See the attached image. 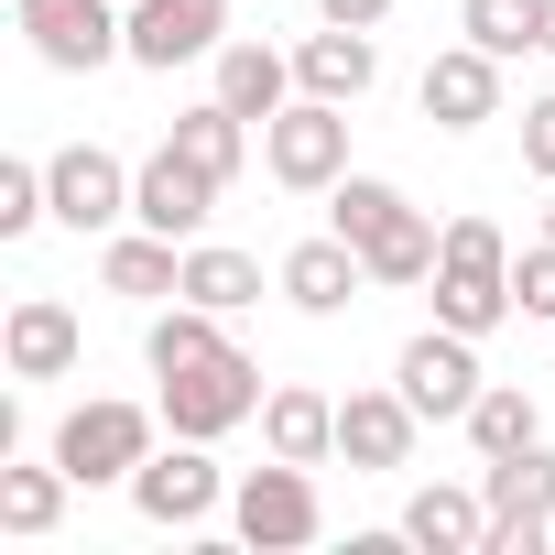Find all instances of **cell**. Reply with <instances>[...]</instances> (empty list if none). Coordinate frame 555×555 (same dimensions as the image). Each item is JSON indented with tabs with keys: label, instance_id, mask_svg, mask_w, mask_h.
Masks as SVG:
<instances>
[{
	"label": "cell",
	"instance_id": "2e32d148",
	"mask_svg": "<svg viewBox=\"0 0 555 555\" xmlns=\"http://www.w3.org/2000/svg\"><path fill=\"white\" fill-rule=\"evenodd\" d=\"M99 284H109V295H131V306H164V295H185V240H164V229H131V240H109V250H99Z\"/></svg>",
	"mask_w": 555,
	"mask_h": 555
},
{
	"label": "cell",
	"instance_id": "6da1fadb",
	"mask_svg": "<svg viewBox=\"0 0 555 555\" xmlns=\"http://www.w3.org/2000/svg\"><path fill=\"white\" fill-rule=\"evenodd\" d=\"M229 522H240V544H250V555H295V544H317V533H327L317 468H306V457H272V468H250V479L229 490Z\"/></svg>",
	"mask_w": 555,
	"mask_h": 555
},
{
	"label": "cell",
	"instance_id": "e575fe53",
	"mask_svg": "<svg viewBox=\"0 0 555 555\" xmlns=\"http://www.w3.org/2000/svg\"><path fill=\"white\" fill-rule=\"evenodd\" d=\"M544 240H555V196H544Z\"/></svg>",
	"mask_w": 555,
	"mask_h": 555
},
{
	"label": "cell",
	"instance_id": "f1b7e54d",
	"mask_svg": "<svg viewBox=\"0 0 555 555\" xmlns=\"http://www.w3.org/2000/svg\"><path fill=\"white\" fill-rule=\"evenodd\" d=\"M44 218H55L44 164H0V240H23V229H44Z\"/></svg>",
	"mask_w": 555,
	"mask_h": 555
},
{
	"label": "cell",
	"instance_id": "30bf717a",
	"mask_svg": "<svg viewBox=\"0 0 555 555\" xmlns=\"http://www.w3.org/2000/svg\"><path fill=\"white\" fill-rule=\"evenodd\" d=\"M218 44H229V0H131V66L175 77Z\"/></svg>",
	"mask_w": 555,
	"mask_h": 555
},
{
	"label": "cell",
	"instance_id": "603a6c76",
	"mask_svg": "<svg viewBox=\"0 0 555 555\" xmlns=\"http://www.w3.org/2000/svg\"><path fill=\"white\" fill-rule=\"evenodd\" d=\"M229 338H218V306H196V295H175L164 317H153V338H142V360H153V382L164 371H196V360H218Z\"/></svg>",
	"mask_w": 555,
	"mask_h": 555
},
{
	"label": "cell",
	"instance_id": "4fadbf2b",
	"mask_svg": "<svg viewBox=\"0 0 555 555\" xmlns=\"http://www.w3.org/2000/svg\"><path fill=\"white\" fill-rule=\"evenodd\" d=\"M0 360H12V382H66L88 360V327L55 306V295H23L12 327H0Z\"/></svg>",
	"mask_w": 555,
	"mask_h": 555
},
{
	"label": "cell",
	"instance_id": "e0dca14e",
	"mask_svg": "<svg viewBox=\"0 0 555 555\" xmlns=\"http://www.w3.org/2000/svg\"><path fill=\"white\" fill-rule=\"evenodd\" d=\"M261 447H272V457H306V468H327V457H338V403H327L317 382H284V392L261 403Z\"/></svg>",
	"mask_w": 555,
	"mask_h": 555
},
{
	"label": "cell",
	"instance_id": "3957f363",
	"mask_svg": "<svg viewBox=\"0 0 555 555\" xmlns=\"http://www.w3.org/2000/svg\"><path fill=\"white\" fill-rule=\"evenodd\" d=\"M261 164H272V185L327 196V185L349 175V109H338V99H284V109L261 120Z\"/></svg>",
	"mask_w": 555,
	"mask_h": 555
},
{
	"label": "cell",
	"instance_id": "7402d4cb",
	"mask_svg": "<svg viewBox=\"0 0 555 555\" xmlns=\"http://www.w3.org/2000/svg\"><path fill=\"white\" fill-rule=\"evenodd\" d=\"M501 317H522V306H512V272H447V261H436V327L490 338Z\"/></svg>",
	"mask_w": 555,
	"mask_h": 555
},
{
	"label": "cell",
	"instance_id": "d6a6232c",
	"mask_svg": "<svg viewBox=\"0 0 555 555\" xmlns=\"http://www.w3.org/2000/svg\"><path fill=\"white\" fill-rule=\"evenodd\" d=\"M317 12H327V23H360V34H382V23H392V0H317Z\"/></svg>",
	"mask_w": 555,
	"mask_h": 555
},
{
	"label": "cell",
	"instance_id": "7a4b0ae2",
	"mask_svg": "<svg viewBox=\"0 0 555 555\" xmlns=\"http://www.w3.org/2000/svg\"><path fill=\"white\" fill-rule=\"evenodd\" d=\"M12 23L55 77H99L109 55H131V0H12Z\"/></svg>",
	"mask_w": 555,
	"mask_h": 555
},
{
	"label": "cell",
	"instance_id": "7c38bea8",
	"mask_svg": "<svg viewBox=\"0 0 555 555\" xmlns=\"http://www.w3.org/2000/svg\"><path fill=\"white\" fill-rule=\"evenodd\" d=\"M414 425H425V414L403 403V382H392V392H349V403H338V457H349L360 479H392V468L414 457Z\"/></svg>",
	"mask_w": 555,
	"mask_h": 555
},
{
	"label": "cell",
	"instance_id": "9c48e42d",
	"mask_svg": "<svg viewBox=\"0 0 555 555\" xmlns=\"http://www.w3.org/2000/svg\"><path fill=\"white\" fill-rule=\"evenodd\" d=\"M218 218V175L207 164H185L175 142L153 153V164H131V229H164V240H196Z\"/></svg>",
	"mask_w": 555,
	"mask_h": 555
},
{
	"label": "cell",
	"instance_id": "ba28073f",
	"mask_svg": "<svg viewBox=\"0 0 555 555\" xmlns=\"http://www.w3.org/2000/svg\"><path fill=\"white\" fill-rule=\"evenodd\" d=\"M44 196H55V218L88 240V229H120L131 218V164L120 153H99V142H66L55 164H44Z\"/></svg>",
	"mask_w": 555,
	"mask_h": 555
},
{
	"label": "cell",
	"instance_id": "52a82bcc",
	"mask_svg": "<svg viewBox=\"0 0 555 555\" xmlns=\"http://www.w3.org/2000/svg\"><path fill=\"white\" fill-rule=\"evenodd\" d=\"M131 512L164 522V533H196V522L218 512V457H207V436H175L164 457H142V468H131Z\"/></svg>",
	"mask_w": 555,
	"mask_h": 555
},
{
	"label": "cell",
	"instance_id": "f546056e",
	"mask_svg": "<svg viewBox=\"0 0 555 555\" xmlns=\"http://www.w3.org/2000/svg\"><path fill=\"white\" fill-rule=\"evenodd\" d=\"M512 306L555 327V240H533V250H512Z\"/></svg>",
	"mask_w": 555,
	"mask_h": 555
},
{
	"label": "cell",
	"instance_id": "cb8c5ba5",
	"mask_svg": "<svg viewBox=\"0 0 555 555\" xmlns=\"http://www.w3.org/2000/svg\"><path fill=\"white\" fill-rule=\"evenodd\" d=\"M457 34L479 44V55H544V0H457Z\"/></svg>",
	"mask_w": 555,
	"mask_h": 555
},
{
	"label": "cell",
	"instance_id": "5b68a950",
	"mask_svg": "<svg viewBox=\"0 0 555 555\" xmlns=\"http://www.w3.org/2000/svg\"><path fill=\"white\" fill-rule=\"evenodd\" d=\"M142 457H153V414H142V403H77V414L55 425V468H66L77 490H99V479L131 490Z\"/></svg>",
	"mask_w": 555,
	"mask_h": 555
},
{
	"label": "cell",
	"instance_id": "836d02e7",
	"mask_svg": "<svg viewBox=\"0 0 555 555\" xmlns=\"http://www.w3.org/2000/svg\"><path fill=\"white\" fill-rule=\"evenodd\" d=\"M544 55H555V0H544Z\"/></svg>",
	"mask_w": 555,
	"mask_h": 555
},
{
	"label": "cell",
	"instance_id": "d4e9b609",
	"mask_svg": "<svg viewBox=\"0 0 555 555\" xmlns=\"http://www.w3.org/2000/svg\"><path fill=\"white\" fill-rule=\"evenodd\" d=\"M185 295L218 306V317H240V306H261V261L250 250H218V240H185Z\"/></svg>",
	"mask_w": 555,
	"mask_h": 555
},
{
	"label": "cell",
	"instance_id": "4316f807",
	"mask_svg": "<svg viewBox=\"0 0 555 555\" xmlns=\"http://www.w3.org/2000/svg\"><path fill=\"white\" fill-rule=\"evenodd\" d=\"M66 468H0V533H55L66 522Z\"/></svg>",
	"mask_w": 555,
	"mask_h": 555
},
{
	"label": "cell",
	"instance_id": "277c9868",
	"mask_svg": "<svg viewBox=\"0 0 555 555\" xmlns=\"http://www.w3.org/2000/svg\"><path fill=\"white\" fill-rule=\"evenodd\" d=\"M272 392H261V360L250 349H218V360H196V371H164V425L175 436H229V425H250Z\"/></svg>",
	"mask_w": 555,
	"mask_h": 555
},
{
	"label": "cell",
	"instance_id": "8992f818",
	"mask_svg": "<svg viewBox=\"0 0 555 555\" xmlns=\"http://www.w3.org/2000/svg\"><path fill=\"white\" fill-rule=\"evenodd\" d=\"M392 382H403V403H414L425 425H468V403L490 392V382H479V338H457V327H425V338H403Z\"/></svg>",
	"mask_w": 555,
	"mask_h": 555
},
{
	"label": "cell",
	"instance_id": "ffe728a7",
	"mask_svg": "<svg viewBox=\"0 0 555 555\" xmlns=\"http://www.w3.org/2000/svg\"><path fill=\"white\" fill-rule=\"evenodd\" d=\"M479 501H490L501 522H555V447L533 436V447L490 457V468H479Z\"/></svg>",
	"mask_w": 555,
	"mask_h": 555
},
{
	"label": "cell",
	"instance_id": "4dcf8cb0",
	"mask_svg": "<svg viewBox=\"0 0 555 555\" xmlns=\"http://www.w3.org/2000/svg\"><path fill=\"white\" fill-rule=\"evenodd\" d=\"M479 555H555V522H501V512H490Z\"/></svg>",
	"mask_w": 555,
	"mask_h": 555
},
{
	"label": "cell",
	"instance_id": "44dd1931",
	"mask_svg": "<svg viewBox=\"0 0 555 555\" xmlns=\"http://www.w3.org/2000/svg\"><path fill=\"white\" fill-rule=\"evenodd\" d=\"M250 131H261V120H240V109H229V99H196V109H185V120H175V131H164V142H175V153H185V164H207V175H218V185H229V175H240V164H250Z\"/></svg>",
	"mask_w": 555,
	"mask_h": 555
},
{
	"label": "cell",
	"instance_id": "83f0119b",
	"mask_svg": "<svg viewBox=\"0 0 555 555\" xmlns=\"http://www.w3.org/2000/svg\"><path fill=\"white\" fill-rule=\"evenodd\" d=\"M447 272H512V240H501V218H447V250H436Z\"/></svg>",
	"mask_w": 555,
	"mask_h": 555
},
{
	"label": "cell",
	"instance_id": "9a60e30c",
	"mask_svg": "<svg viewBox=\"0 0 555 555\" xmlns=\"http://www.w3.org/2000/svg\"><path fill=\"white\" fill-rule=\"evenodd\" d=\"M371 77H382V44H371L360 23H327V34H306V44H295V88H306V99L360 109V99H371Z\"/></svg>",
	"mask_w": 555,
	"mask_h": 555
},
{
	"label": "cell",
	"instance_id": "8fae6325",
	"mask_svg": "<svg viewBox=\"0 0 555 555\" xmlns=\"http://www.w3.org/2000/svg\"><path fill=\"white\" fill-rule=\"evenodd\" d=\"M272 284H284V306H306V317H349V306H360V284H371V261H360V240H338V229H327V240H295Z\"/></svg>",
	"mask_w": 555,
	"mask_h": 555
},
{
	"label": "cell",
	"instance_id": "d6986e66",
	"mask_svg": "<svg viewBox=\"0 0 555 555\" xmlns=\"http://www.w3.org/2000/svg\"><path fill=\"white\" fill-rule=\"evenodd\" d=\"M479 533H490V501L479 490H414L403 501V544H425V555H479Z\"/></svg>",
	"mask_w": 555,
	"mask_h": 555
},
{
	"label": "cell",
	"instance_id": "484cf974",
	"mask_svg": "<svg viewBox=\"0 0 555 555\" xmlns=\"http://www.w3.org/2000/svg\"><path fill=\"white\" fill-rule=\"evenodd\" d=\"M533 436H544V403H533L522 382H490V392L468 403V447H479V457H512V447H533Z\"/></svg>",
	"mask_w": 555,
	"mask_h": 555
},
{
	"label": "cell",
	"instance_id": "5bb4252c",
	"mask_svg": "<svg viewBox=\"0 0 555 555\" xmlns=\"http://www.w3.org/2000/svg\"><path fill=\"white\" fill-rule=\"evenodd\" d=\"M425 120L436 131H479V120H501V55H479V44H447L436 66H425Z\"/></svg>",
	"mask_w": 555,
	"mask_h": 555
},
{
	"label": "cell",
	"instance_id": "ac0fdd59",
	"mask_svg": "<svg viewBox=\"0 0 555 555\" xmlns=\"http://www.w3.org/2000/svg\"><path fill=\"white\" fill-rule=\"evenodd\" d=\"M218 99H229L240 120H272V109L295 99V55H272V44L229 34V44H218Z\"/></svg>",
	"mask_w": 555,
	"mask_h": 555
},
{
	"label": "cell",
	"instance_id": "1f68e13d",
	"mask_svg": "<svg viewBox=\"0 0 555 555\" xmlns=\"http://www.w3.org/2000/svg\"><path fill=\"white\" fill-rule=\"evenodd\" d=\"M522 164L555 185V99H533V109H522Z\"/></svg>",
	"mask_w": 555,
	"mask_h": 555
}]
</instances>
